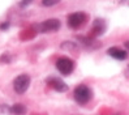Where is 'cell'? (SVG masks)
<instances>
[{
    "mask_svg": "<svg viewBox=\"0 0 129 115\" xmlns=\"http://www.w3.org/2000/svg\"><path fill=\"white\" fill-rule=\"evenodd\" d=\"M4 112H9V107L5 106V105H0V115L4 114Z\"/></svg>",
    "mask_w": 129,
    "mask_h": 115,
    "instance_id": "14",
    "label": "cell"
},
{
    "mask_svg": "<svg viewBox=\"0 0 129 115\" xmlns=\"http://www.w3.org/2000/svg\"><path fill=\"white\" fill-rule=\"evenodd\" d=\"M9 28V22L8 21H5V22H3V24H0V30H7Z\"/></svg>",
    "mask_w": 129,
    "mask_h": 115,
    "instance_id": "15",
    "label": "cell"
},
{
    "mask_svg": "<svg viewBox=\"0 0 129 115\" xmlns=\"http://www.w3.org/2000/svg\"><path fill=\"white\" fill-rule=\"evenodd\" d=\"M73 97H74V101L78 105H86L90 99H91L93 91L87 85H85V84H80V85H77L74 88Z\"/></svg>",
    "mask_w": 129,
    "mask_h": 115,
    "instance_id": "1",
    "label": "cell"
},
{
    "mask_svg": "<svg viewBox=\"0 0 129 115\" xmlns=\"http://www.w3.org/2000/svg\"><path fill=\"white\" fill-rule=\"evenodd\" d=\"M56 68L63 76H69L74 70V62L67 56H61L56 60Z\"/></svg>",
    "mask_w": 129,
    "mask_h": 115,
    "instance_id": "4",
    "label": "cell"
},
{
    "mask_svg": "<svg viewBox=\"0 0 129 115\" xmlns=\"http://www.w3.org/2000/svg\"><path fill=\"white\" fill-rule=\"evenodd\" d=\"M106 30V24L103 20H95L94 21V25H93V32L94 35H102Z\"/></svg>",
    "mask_w": 129,
    "mask_h": 115,
    "instance_id": "8",
    "label": "cell"
},
{
    "mask_svg": "<svg viewBox=\"0 0 129 115\" xmlns=\"http://www.w3.org/2000/svg\"><path fill=\"white\" fill-rule=\"evenodd\" d=\"M33 2H34V0H21V2H20V7H22V8H25V7L30 5Z\"/></svg>",
    "mask_w": 129,
    "mask_h": 115,
    "instance_id": "13",
    "label": "cell"
},
{
    "mask_svg": "<svg viewBox=\"0 0 129 115\" xmlns=\"http://www.w3.org/2000/svg\"><path fill=\"white\" fill-rule=\"evenodd\" d=\"M0 62L8 64V63L11 62V56H9V54H4V55H3L2 58H0Z\"/></svg>",
    "mask_w": 129,
    "mask_h": 115,
    "instance_id": "12",
    "label": "cell"
},
{
    "mask_svg": "<svg viewBox=\"0 0 129 115\" xmlns=\"http://www.w3.org/2000/svg\"><path fill=\"white\" fill-rule=\"evenodd\" d=\"M61 26V22L57 18H48L46 21L41 22V24L35 25V29L39 33H55L60 29Z\"/></svg>",
    "mask_w": 129,
    "mask_h": 115,
    "instance_id": "2",
    "label": "cell"
},
{
    "mask_svg": "<svg viewBox=\"0 0 129 115\" xmlns=\"http://www.w3.org/2000/svg\"><path fill=\"white\" fill-rule=\"evenodd\" d=\"M87 16L83 12H76L68 16V26L72 29H80L86 24Z\"/></svg>",
    "mask_w": 129,
    "mask_h": 115,
    "instance_id": "5",
    "label": "cell"
},
{
    "mask_svg": "<svg viewBox=\"0 0 129 115\" xmlns=\"http://www.w3.org/2000/svg\"><path fill=\"white\" fill-rule=\"evenodd\" d=\"M61 49L63 50H68V51H77L78 50V46L76 42H72V41H65L61 43Z\"/></svg>",
    "mask_w": 129,
    "mask_h": 115,
    "instance_id": "10",
    "label": "cell"
},
{
    "mask_svg": "<svg viewBox=\"0 0 129 115\" xmlns=\"http://www.w3.org/2000/svg\"><path fill=\"white\" fill-rule=\"evenodd\" d=\"M61 0H42V5L43 7H54L56 4H59Z\"/></svg>",
    "mask_w": 129,
    "mask_h": 115,
    "instance_id": "11",
    "label": "cell"
},
{
    "mask_svg": "<svg viewBox=\"0 0 129 115\" xmlns=\"http://www.w3.org/2000/svg\"><path fill=\"white\" fill-rule=\"evenodd\" d=\"M117 115H119V114H117Z\"/></svg>",
    "mask_w": 129,
    "mask_h": 115,
    "instance_id": "17",
    "label": "cell"
},
{
    "mask_svg": "<svg viewBox=\"0 0 129 115\" xmlns=\"http://www.w3.org/2000/svg\"><path fill=\"white\" fill-rule=\"evenodd\" d=\"M47 84L54 90L59 91V93H63V91L68 90V85L63 80H60L59 77H50V79H47Z\"/></svg>",
    "mask_w": 129,
    "mask_h": 115,
    "instance_id": "6",
    "label": "cell"
},
{
    "mask_svg": "<svg viewBox=\"0 0 129 115\" xmlns=\"http://www.w3.org/2000/svg\"><path fill=\"white\" fill-rule=\"evenodd\" d=\"M107 54L110 56L117 59V60H125L126 56H128L126 51L123 50V49H120V47H111V49L107 50Z\"/></svg>",
    "mask_w": 129,
    "mask_h": 115,
    "instance_id": "7",
    "label": "cell"
},
{
    "mask_svg": "<svg viewBox=\"0 0 129 115\" xmlns=\"http://www.w3.org/2000/svg\"><path fill=\"white\" fill-rule=\"evenodd\" d=\"M30 76L26 75V73H22V75H18L16 79L13 80V89L17 94H24L25 91L29 89L30 86Z\"/></svg>",
    "mask_w": 129,
    "mask_h": 115,
    "instance_id": "3",
    "label": "cell"
},
{
    "mask_svg": "<svg viewBox=\"0 0 129 115\" xmlns=\"http://www.w3.org/2000/svg\"><path fill=\"white\" fill-rule=\"evenodd\" d=\"M9 112L13 115H25L26 114V107L22 103H14L13 106L9 107Z\"/></svg>",
    "mask_w": 129,
    "mask_h": 115,
    "instance_id": "9",
    "label": "cell"
},
{
    "mask_svg": "<svg viewBox=\"0 0 129 115\" xmlns=\"http://www.w3.org/2000/svg\"><path fill=\"white\" fill-rule=\"evenodd\" d=\"M125 47H126V50L129 51V41H126V42H125Z\"/></svg>",
    "mask_w": 129,
    "mask_h": 115,
    "instance_id": "16",
    "label": "cell"
}]
</instances>
